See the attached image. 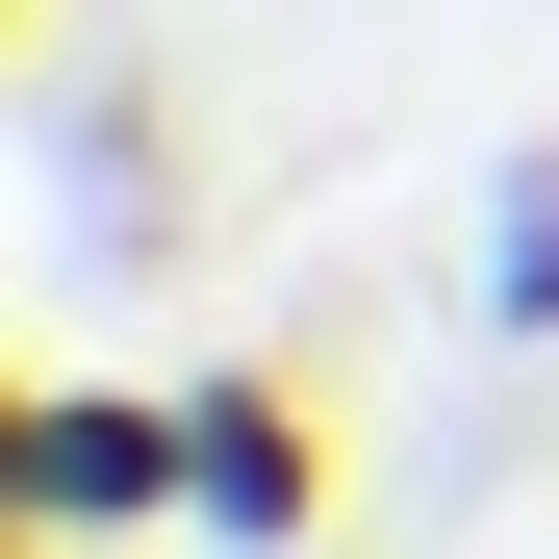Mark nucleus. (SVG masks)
Segmentation results:
<instances>
[{
  "mask_svg": "<svg viewBox=\"0 0 559 559\" xmlns=\"http://www.w3.org/2000/svg\"><path fill=\"white\" fill-rule=\"evenodd\" d=\"M0 509H26L51 559L178 534V382H26V407H0Z\"/></svg>",
  "mask_w": 559,
  "mask_h": 559,
  "instance_id": "1",
  "label": "nucleus"
},
{
  "mask_svg": "<svg viewBox=\"0 0 559 559\" xmlns=\"http://www.w3.org/2000/svg\"><path fill=\"white\" fill-rule=\"evenodd\" d=\"M178 534H229V559H331V407L280 382V356H204V382H178Z\"/></svg>",
  "mask_w": 559,
  "mask_h": 559,
  "instance_id": "2",
  "label": "nucleus"
},
{
  "mask_svg": "<svg viewBox=\"0 0 559 559\" xmlns=\"http://www.w3.org/2000/svg\"><path fill=\"white\" fill-rule=\"evenodd\" d=\"M484 331H509V356H559V128L484 178Z\"/></svg>",
  "mask_w": 559,
  "mask_h": 559,
  "instance_id": "3",
  "label": "nucleus"
}]
</instances>
